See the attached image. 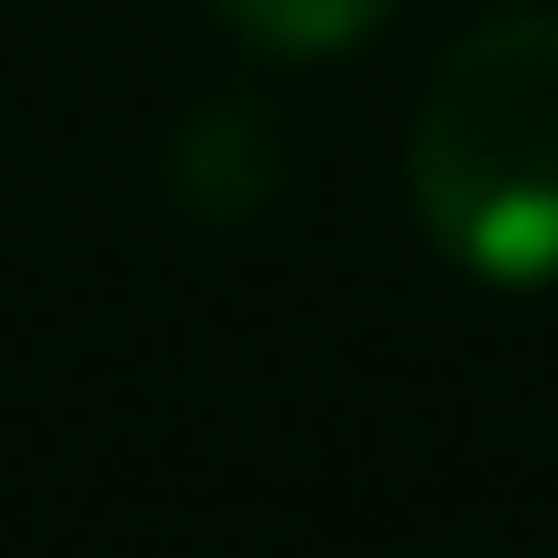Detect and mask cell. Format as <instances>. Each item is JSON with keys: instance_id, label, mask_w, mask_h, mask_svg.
<instances>
[{"instance_id": "6da1fadb", "label": "cell", "mask_w": 558, "mask_h": 558, "mask_svg": "<svg viewBox=\"0 0 558 558\" xmlns=\"http://www.w3.org/2000/svg\"><path fill=\"white\" fill-rule=\"evenodd\" d=\"M412 206L481 284L558 275V10L481 20L422 88Z\"/></svg>"}, {"instance_id": "7a4b0ae2", "label": "cell", "mask_w": 558, "mask_h": 558, "mask_svg": "<svg viewBox=\"0 0 558 558\" xmlns=\"http://www.w3.org/2000/svg\"><path fill=\"white\" fill-rule=\"evenodd\" d=\"M177 186H186V206H206V216H245V206L275 186V137H265V118H255V108H206V118L177 137Z\"/></svg>"}, {"instance_id": "3957f363", "label": "cell", "mask_w": 558, "mask_h": 558, "mask_svg": "<svg viewBox=\"0 0 558 558\" xmlns=\"http://www.w3.org/2000/svg\"><path fill=\"white\" fill-rule=\"evenodd\" d=\"M226 29H245L255 49H284V59H314V49H353L363 29H383L392 0H216Z\"/></svg>"}]
</instances>
